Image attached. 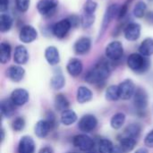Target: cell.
<instances>
[{"mask_svg": "<svg viewBox=\"0 0 153 153\" xmlns=\"http://www.w3.org/2000/svg\"><path fill=\"white\" fill-rule=\"evenodd\" d=\"M111 68L108 62L101 60L88 71L85 75V81L91 84H98L106 81L110 75Z\"/></svg>", "mask_w": 153, "mask_h": 153, "instance_id": "6da1fadb", "label": "cell"}, {"mask_svg": "<svg viewBox=\"0 0 153 153\" xmlns=\"http://www.w3.org/2000/svg\"><path fill=\"white\" fill-rule=\"evenodd\" d=\"M127 65L132 71L138 74H143L148 70L150 61L146 56L141 54L133 53L127 58Z\"/></svg>", "mask_w": 153, "mask_h": 153, "instance_id": "7a4b0ae2", "label": "cell"}, {"mask_svg": "<svg viewBox=\"0 0 153 153\" xmlns=\"http://www.w3.org/2000/svg\"><path fill=\"white\" fill-rule=\"evenodd\" d=\"M73 144L82 152H91L94 148V141L87 134H77L73 139Z\"/></svg>", "mask_w": 153, "mask_h": 153, "instance_id": "3957f363", "label": "cell"}, {"mask_svg": "<svg viewBox=\"0 0 153 153\" xmlns=\"http://www.w3.org/2000/svg\"><path fill=\"white\" fill-rule=\"evenodd\" d=\"M124 54V48L120 41H112L110 42L105 49L106 56L113 61H117L122 57Z\"/></svg>", "mask_w": 153, "mask_h": 153, "instance_id": "277c9868", "label": "cell"}, {"mask_svg": "<svg viewBox=\"0 0 153 153\" xmlns=\"http://www.w3.org/2000/svg\"><path fill=\"white\" fill-rule=\"evenodd\" d=\"M134 105L138 113H143L148 106V94L143 88H138L134 95Z\"/></svg>", "mask_w": 153, "mask_h": 153, "instance_id": "5b68a950", "label": "cell"}, {"mask_svg": "<svg viewBox=\"0 0 153 153\" xmlns=\"http://www.w3.org/2000/svg\"><path fill=\"white\" fill-rule=\"evenodd\" d=\"M119 5L117 4H113L111 5H109V7L106 10V13L104 14L103 17V21H102V24H101V30L100 31V35L99 37L100 38L104 32L106 31L108 26L109 25V23L111 22V21L117 15L118 16V13H119Z\"/></svg>", "mask_w": 153, "mask_h": 153, "instance_id": "8992f818", "label": "cell"}, {"mask_svg": "<svg viewBox=\"0 0 153 153\" xmlns=\"http://www.w3.org/2000/svg\"><path fill=\"white\" fill-rule=\"evenodd\" d=\"M57 4V0H39L37 4V9L41 15L50 16L56 12Z\"/></svg>", "mask_w": 153, "mask_h": 153, "instance_id": "52a82bcc", "label": "cell"}, {"mask_svg": "<svg viewBox=\"0 0 153 153\" xmlns=\"http://www.w3.org/2000/svg\"><path fill=\"white\" fill-rule=\"evenodd\" d=\"M118 89H119V93H120V99H122L124 100H130L132 97H134V95L136 91L135 85H134V82L129 79L122 82L118 85Z\"/></svg>", "mask_w": 153, "mask_h": 153, "instance_id": "ba28073f", "label": "cell"}, {"mask_svg": "<svg viewBox=\"0 0 153 153\" xmlns=\"http://www.w3.org/2000/svg\"><path fill=\"white\" fill-rule=\"evenodd\" d=\"M97 125H98L97 118L93 115L88 114V115L83 116L80 119L78 123V127L82 132L87 134V133L92 132L97 127Z\"/></svg>", "mask_w": 153, "mask_h": 153, "instance_id": "9c48e42d", "label": "cell"}, {"mask_svg": "<svg viewBox=\"0 0 153 153\" xmlns=\"http://www.w3.org/2000/svg\"><path fill=\"white\" fill-rule=\"evenodd\" d=\"M71 28H72V24H71L69 19H63V20H60L59 22H57L53 26L52 32L56 38L63 39L67 35V33L69 32Z\"/></svg>", "mask_w": 153, "mask_h": 153, "instance_id": "30bf717a", "label": "cell"}, {"mask_svg": "<svg viewBox=\"0 0 153 153\" xmlns=\"http://www.w3.org/2000/svg\"><path fill=\"white\" fill-rule=\"evenodd\" d=\"M38 37V31L31 25H24L19 33V39L23 43H31Z\"/></svg>", "mask_w": 153, "mask_h": 153, "instance_id": "8fae6325", "label": "cell"}, {"mask_svg": "<svg viewBox=\"0 0 153 153\" xmlns=\"http://www.w3.org/2000/svg\"><path fill=\"white\" fill-rule=\"evenodd\" d=\"M125 38L129 41H135L141 36V25L136 22L129 23L124 30Z\"/></svg>", "mask_w": 153, "mask_h": 153, "instance_id": "7c38bea8", "label": "cell"}, {"mask_svg": "<svg viewBox=\"0 0 153 153\" xmlns=\"http://www.w3.org/2000/svg\"><path fill=\"white\" fill-rule=\"evenodd\" d=\"M10 99L15 106H23L29 100V92L25 89H16L11 93Z\"/></svg>", "mask_w": 153, "mask_h": 153, "instance_id": "4fadbf2b", "label": "cell"}, {"mask_svg": "<svg viewBox=\"0 0 153 153\" xmlns=\"http://www.w3.org/2000/svg\"><path fill=\"white\" fill-rule=\"evenodd\" d=\"M35 142L28 135L22 136L18 144V153H34Z\"/></svg>", "mask_w": 153, "mask_h": 153, "instance_id": "5bb4252c", "label": "cell"}, {"mask_svg": "<svg viewBox=\"0 0 153 153\" xmlns=\"http://www.w3.org/2000/svg\"><path fill=\"white\" fill-rule=\"evenodd\" d=\"M6 75L12 82H19L23 79L25 75V70L20 65H11L6 70Z\"/></svg>", "mask_w": 153, "mask_h": 153, "instance_id": "9a60e30c", "label": "cell"}, {"mask_svg": "<svg viewBox=\"0 0 153 153\" xmlns=\"http://www.w3.org/2000/svg\"><path fill=\"white\" fill-rule=\"evenodd\" d=\"M91 47V40L88 37L80 38L74 44V51L77 55H84L87 54Z\"/></svg>", "mask_w": 153, "mask_h": 153, "instance_id": "2e32d148", "label": "cell"}, {"mask_svg": "<svg viewBox=\"0 0 153 153\" xmlns=\"http://www.w3.org/2000/svg\"><path fill=\"white\" fill-rule=\"evenodd\" d=\"M29 60V53L27 48L22 46L19 45L15 48L14 53H13V61L17 65H24Z\"/></svg>", "mask_w": 153, "mask_h": 153, "instance_id": "e0dca14e", "label": "cell"}, {"mask_svg": "<svg viewBox=\"0 0 153 153\" xmlns=\"http://www.w3.org/2000/svg\"><path fill=\"white\" fill-rule=\"evenodd\" d=\"M82 63L80 59L78 58H72L69 60L66 65V70L68 74L74 77H76L80 75L82 72Z\"/></svg>", "mask_w": 153, "mask_h": 153, "instance_id": "ac0fdd59", "label": "cell"}, {"mask_svg": "<svg viewBox=\"0 0 153 153\" xmlns=\"http://www.w3.org/2000/svg\"><path fill=\"white\" fill-rule=\"evenodd\" d=\"M45 58L50 65H56L60 61L58 49L54 46H49L45 50Z\"/></svg>", "mask_w": 153, "mask_h": 153, "instance_id": "d6986e66", "label": "cell"}, {"mask_svg": "<svg viewBox=\"0 0 153 153\" xmlns=\"http://www.w3.org/2000/svg\"><path fill=\"white\" fill-rule=\"evenodd\" d=\"M52 130L48 122L45 120H39L34 127V133L39 138H45L48 136V133Z\"/></svg>", "mask_w": 153, "mask_h": 153, "instance_id": "ffe728a7", "label": "cell"}, {"mask_svg": "<svg viewBox=\"0 0 153 153\" xmlns=\"http://www.w3.org/2000/svg\"><path fill=\"white\" fill-rule=\"evenodd\" d=\"M16 106L11 100V99H4L1 102V114L4 117H11L14 115Z\"/></svg>", "mask_w": 153, "mask_h": 153, "instance_id": "44dd1931", "label": "cell"}, {"mask_svg": "<svg viewBox=\"0 0 153 153\" xmlns=\"http://www.w3.org/2000/svg\"><path fill=\"white\" fill-rule=\"evenodd\" d=\"M92 99V91L85 87V86H81L78 88L77 92H76V100L80 104H84L89 101H91Z\"/></svg>", "mask_w": 153, "mask_h": 153, "instance_id": "7402d4cb", "label": "cell"}, {"mask_svg": "<svg viewBox=\"0 0 153 153\" xmlns=\"http://www.w3.org/2000/svg\"><path fill=\"white\" fill-rule=\"evenodd\" d=\"M77 120V115L76 113L72 109H66L61 113L60 121L64 126H71L74 124Z\"/></svg>", "mask_w": 153, "mask_h": 153, "instance_id": "603a6c76", "label": "cell"}, {"mask_svg": "<svg viewBox=\"0 0 153 153\" xmlns=\"http://www.w3.org/2000/svg\"><path fill=\"white\" fill-rule=\"evenodd\" d=\"M139 52L144 56H151L153 55V39L147 38L145 39L139 47Z\"/></svg>", "mask_w": 153, "mask_h": 153, "instance_id": "cb8c5ba5", "label": "cell"}, {"mask_svg": "<svg viewBox=\"0 0 153 153\" xmlns=\"http://www.w3.org/2000/svg\"><path fill=\"white\" fill-rule=\"evenodd\" d=\"M136 145V139L132 137L124 136L120 141V150L124 153L132 152Z\"/></svg>", "mask_w": 153, "mask_h": 153, "instance_id": "d4e9b609", "label": "cell"}, {"mask_svg": "<svg viewBox=\"0 0 153 153\" xmlns=\"http://www.w3.org/2000/svg\"><path fill=\"white\" fill-rule=\"evenodd\" d=\"M69 101L67 100V98L63 95V94H57L55 97V108L57 111L59 112H63L66 109H68L69 108Z\"/></svg>", "mask_w": 153, "mask_h": 153, "instance_id": "484cf974", "label": "cell"}, {"mask_svg": "<svg viewBox=\"0 0 153 153\" xmlns=\"http://www.w3.org/2000/svg\"><path fill=\"white\" fill-rule=\"evenodd\" d=\"M11 46L7 42H2L0 44V62L2 64H6L11 57Z\"/></svg>", "mask_w": 153, "mask_h": 153, "instance_id": "4316f807", "label": "cell"}, {"mask_svg": "<svg viewBox=\"0 0 153 153\" xmlns=\"http://www.w3.org/2000/svg\"><path fill=\"white\" fill-rule=\"evenodd\" d=\"M126 122V115L124 113H117L115 114L112 117H111V120H110V126L113 129H120L123 125L125 124Z\"/></svg>", "mask_w": 153, "mask_h": 153, "instance_id": "83f0119b", "label": "cell"}, {"mask_svg": "<svg viewBox=\"0 0 153 153\" xmlns=\"http://www.w3.org/2000/svg\"><path fill=\"white\" fill-rule=\"evenodd\" d=\"M13 25V19L7 13H1L0 15V30L1 32L8 31Z\"/></svg>", "mask_w": 153, "mask_h": 153, "instance_id": "f1b7e54d", "label": "cell"}, {"mask_svg": "<svg viewBox=\"0 0 153 153\" xmlns=\"http://www.w3.org/2000/svg\"><path fill=\"white\" fill-rule=\"evenodd\" d=\"M106 100L109 101H116L120 99V93H119V89L118 86L117 85H110L108 87L105 92Z\"/></svg>", "mask_w": 153, "mask_h": 153, "instance_id": "f546056e", "label": "cell"}, {"mask_svg": "<svg viewBox=\"0 0 153 153\" xmlns=\"http://www.w3.org/2000/svg\"><path fill=\"white\" fill-rule=\"evenodd\" d=\"M99 153H114V145L108 139H102L98 144Z\"/></svg>", "mask_w": 153, "mask_h": 153, "instance_id": "4dcf8cb0", "label": "cell"}, {"mask_svg": "<svg viewBox=\"0 0 153 153\" xmlns=\"http://www.w3.org/2000/svg\"><path fill=\"white\" fill-rule=\"evenodd\" d=\"M65 84V79L62 74H56L50 80V85L54 90H61Z\"/></svg>", "mask_w": 153, "mask_h": 153, "instance_id": "1f68e13d", "label": "cell"}, {"mask_svg": "<svg viewBox=\"0 0 153 153\" xmlns=\"http://www.w3.org/2000/svg\"><path fill=\"white\" fill-rule=\"evenodd\" d=\"M141 134V126L138 124H132L128 126L124 133V136L132 137V138H138V136Z\"/></svg>", "mask_w": 153, "mask_h": 153, "instance_id": "d6a6232c", "label": "cell"}, {"mask_svg": "<svg viewBox=\"0 0 153 153\" xmlns=\"http://www.w3.org/2000/svg\"><path fill=\"white\" fill-rule=\"evenodd\" d=\"M147 10V4L143 1H139L136 3L134 8V15L136 18H143L146 13Z\"/></svg>", "mask_w": 153, "mask_h": 153, "instance_id": "836d02e7", "label": "cell"}, {"mask_svg": "<svg viewBox=\"0 0 153 153\" xmlns=\"http://www.w3.org/2000/svg\"><path fill=\"white\" fill-rule=\"evenodd\" d=\"M95 22V15L94 13H84L81 17V24L83 28H89L91 27Z\"/></svg>", "mask_w": 153, "mask_h": 153, "instance_id": "e575fe53", "label": "cell"}, {"mask_svg": "<svg viewBox=\"0 0 153 153\" xmlns=\"http://www.w3.org/2000/svg\"><path fill=\"white\" fill-rule=\"evenodd\" d=\"M25 127V120L19 117H16L13 122H12V128L14 132H21L24 129Z\"/></svg>", "mask_w": 153, "mask_h": 153, "instance_id": "d590c367", "label": "cell"}, {"mask_svg": "<svg viewBox=\"0 0 153 153\" xmlns=\"http://www.w3.org/2000/svg\"><path fill=\"white\" fill-rule=\"evenodd\" d=\"M98 4L93 0H87L84 4L83 12L88 13H94L97 9Z\"/></svg>", "mask_w": 153, "mask_h": 153, "instance_id": "8d00e7d4", "label": "cell"}, {"mask_svg": "<svg viewBox=\"0 0 153 153\" xmlns=\"http://www.w3.org/2000/svg\"><path fill=\"white\" fill-rule=\"evenodd\" d=\"M30 4V0H15L16 8L22 13H24L29 9Z\"/></svg>", "mask_w": 153, "mask_h": 153, "instance_id": "74e56055", "label": "cell"}, {"mask_svg": "<svg viewBox=\"0 0 153 153\" xmlns=\"http://www.w3.org/2000/svg\"><path fill=\"white\" fill-rule=\"evenodd\" d=\"M144 143L147 147L153 148V130L149 132L144 139Z\"/></svg>", "mask_w": 153, "mask_h": 153, "instance_id": "f35d334b", "label": "cell"}, {"mask_svg": "<svg viewBox=\"0 0 153 153\" xmlns=\"http://www.w3.org/2000/svg\"><path fill=\"white\" fill-rule=\"evenodd\" d=\"M46 120L48 122V124L50 125V126H51L52 129L56 126V117H55V115H54L52 112H48V113L47 114V118H46Z\"/></svg>", "mask_w": 153, "mask_h": 153, "instance_id": "ab89813d", "label": "cell"}, {"mask_svg": "<svg viewBox=\"0 0 153 153\" xmlns=\"http://www.w3.org/2000/svg\"><path fill=\"white\" fill-rule=\"evenodd\" d=\"M68 19H69V21H70V22L72 24V27H76L79 24V22H81L80 18L78 16H76V15H72Z\"/></svg>", "mask_w": 153, "mask_h": 153, "instance_id": "60d3db41", "label": "cell"}, {"mask_svg": "<svg viewBox=\"0 0 153 153\" xmlns=\"http://www.w3.org/2000/svg\"><path fill=\"white\" fill-rule=\"evenodd\" d=\"M9 7V0H0V11L5 12Z\"/></svg>", "mask_w": 153, "mask_h": 153, "instance_id": "b9f144b4", "label": "cell"}, {"mask_svg": "<svg viewBox=\"0 0 153 153\" xmlns=\"http://www.w3.org/2000/svg\"><path fill=\"white\" fill-rule=\"evenodd\" d=\"M39 153H54V152H53L52 148H50V147H44L39 151Z\"/></svg>", "mask_w": 153, "mask_h": 153, "instance_id": "7bdbcfd3", "label": "cell"}, {"mask_svg": "<svg viewBox=\"0 0 153 153\" xmlns=\"http://www.w3.org/2000/svg\"><path fill=\"white\" fill-rule=\"evenodd\" d=\"M134 153H149V152L145 148H140V149H138Z\"/></svg>", "mask_w": 153, "mask_h": 153, "instance_id": "ee69618b", "label": "cell"}, {"mask_svg": "<svg viewBox=\"0 0 153 153\" xmlns=\"http://www.w3.org/2000/svg\"><path fill=\"white\" fill-rule=\"evenodd\" d=\"M1 134H2V142L4 141V128H2V130H1Z\"/></svg>", "mask_w": 153, "mask_h": 153, "instance_id": "f6af8a7d", "label": "cell"}, {"mask_svg": "<svg viewBox=\"0 0 153 153\" xmlns=\"http://www.w3.org/2000/svg\"><path fill=\"white\" fill-rule=\"evenodd\" d=\"M87 153H99V152H92V151H91V152H88Z\"/></svg>", "mask_w": 153, "mask_h": 153, "instance_id": "bcb514c9", "label": "cell"}, {"mask_svg": "<svg viewBox=\"0 0 153 153\" xmlns=\"http://www.w3.org/2000/svg\"><path fill=\"white\" fill-rule=\"evenodd\" d=\"M69 153H77V152H69Z\"/></svg>", "mask_w": 153, "mask_h": 153, "instance_id": "7dc6e473", "label": "cell"}, {"mask_svg": "<svg viewBox=\"0 0 153 153\" xmlns=\"http://www.w3.org/2000/svg\"><path fill=\"white\" fill-rule=\"evenodd\" d=\"M150 1H153V0H150Z\"/></svg>", "mask_w": 153, "mask_h": 153, "instance_id": "c3c4849f", "label": "cell"}]
</instances>
